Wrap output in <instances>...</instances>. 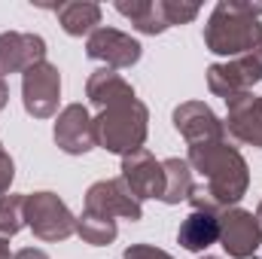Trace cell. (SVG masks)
<instances>
[{"instance_id": "18", "label": "cell", "mask_w": 262, "mask_h": 259, "mask_svg": "<svg viewBox=\"0 0 262 259\" xmlns=\"http://www.w3.org/2000/svg\"><path fill=\"white\" fill-rule=\"evenodd\" d=\"M58 25L70 37H89L101 28V6L92 0H70V3H58L55 6Z\"/></svg>"}, {"instance_id": "20", "label": "cell", "mask_w": 262, "mask_h": 259, "mask_svg": "<svg viewBox=\"0 0 262 259\" xmlns=\"http://www.w3.org/2000/svg\"><path fill=\"white\" fill-rule=\"evenodd\" d=\"M76 235H79L85 244H92V247H107V244L116 241L119 226H116V220H110V217H98V213L82 210V213L76 217Z\"/></svg>"}, {"instance_id": "15", "label": "cell", "mask_w": 262, "mask_h": 259, "mask_svg": "<svg viewBox=\"0 0 262 259\" xmlns=\"http://www.w3.org/2000/svg\"><path fill=\"white\" fill-rule=\"evenodd\" d=\"M85 98H89L98 110H107V107L122 104V101H131V98H137V95H134V89H131L128 79H122L116 70L98 67V70H92L89 79H85Z\"/></svg>"}, {"instance_id": "11", "label": "cell", "mask_w": 262, "mask_h": 259, "mask_svg": "<svg viewBox=\"0 0 262 259\" xmlns=\"http://www.w3.org/2000/svg\"><path fill=\"white\" fill-rule=\"evenodd\" d=\"M52 137H55V143H58L61 153H67V156H85L89 149L98 146L95 116L82 104H67L64 110L55 116Z\"/></svg>"}, {"instance_id": "17", "label": "cell", "mask_w": 262, "mask_h": 259, "mask_svg": "<svg viewBox=\"0 0 262 259\" xmlns=\"http://www.w3.org/2000/svg\"><path fill=\"white\" fill-rule=\"evenodd\" d=\"M116 12L125 15L131 21V28L140 31V34H146V37L165 34L171 28L162 0H116Z\"/></svg>"}, {"instance_id": "24", "label": "cell", "mask_w": 262, "mask_h": 259, "mask_svg": "<svg viewBox=\"0 0 262 259\" xmlns=\"http://www.w3.org/2000/svg\"><path fill=\"white\" fill-rule=\"evenodd\" d=\"M12 180H15V165H12V156H9L6 149H0V195L9 192Z\"/></svg>"}, {"instance_id": "21", "label": "cell", "mask_w": 262, "mask_h": 259, "mask_svg": "<svg viewBox=\"0 0 262 259\" xmlns=\"http://www.w3.org/2000/svg\"><path fill=\"white\" fill-rule=\"evenodd\" d=\"M25 229V195H0V238H12Z\"/></svg>"}, {"instance_id": "23", "label": "cell", "mask_w": 262, "mask_h": 259, "mask_svg": "<svg viewBox=\"0 0 262 259\" xmlns=\"http://www.w3.org/2000/svg\"><path fill=\"white\" fill-rule=\"evenodd\" d=\"M122 259H174L168 250L156 247V244H131L128 250L122 253Z\"/></svg>"}, {"instance_id": "9", "label": "cell", "mask_w": 262, "mask_h": 259, "mask_svg": "<svg viewBox=\"0 0 262 259\" xmlns=\"http://www.w3.org/2000/svg\"><path fill=\"white\" fill-rule=\"evenodd\" d=\"M85 55L92 61H104V67L110 70H125L134 67L143 55V46L125 34V31H116V28H98L95 34H89L85 40Z\"/></svg>"}, {"instance_id": "13", "label": "cell", "mask_w": 262, "mask_h": 259, "mask_svg": "<svg viewBox=\"0 0 262 259\" xmlns=\"http://www.w3.org/2000/svg\"><path fill=\"white\" fill-rule=\"evenodd\" d=\"M229 113L223 119L226 134L235 143H247V146H259L262 149V95H238L226 101Z\"/></svg>"}, {"instance_id": "10", "label": "cell", "mask_w": 262, "mask_h": 259, "mask_svg": "<svg viewBox=\"0 0 262 259\" xmlns=\"http://www.w3.org/2000/svg\"><path fill=\"white\" fill-rule=\"evenodd\" d=\"M174 128L180 131V137L189 146H201V143H213V140H226V125L223 119L204 104V101H183L174 107L171 113Z\"/></svg>"}, {"instance_id": "3", "label": "cell", "mask_w": 262, "mask_h": 259, "mask_svg": "<svg viewBox=\"0 0 262 259\" xmlns=\"http://www.w3.org/2000/svg\"><path fill=\"white\" fill-rule=\"evenodd\" d=\"M146 134H149V110L137 98L113 104V107H107L95 116L98 146H104L107 153L131 156V153L143 149Z\"/></svg>"}, {"instance_id": "19", "label": "cell", "mask_w": 262, "mask_h": 259, "mask_svg": "<svg viewBox=\"0 0 262 259\" xmlns=\"http://www.w3.org/2000/svg\"><path fill=\"white\" fill-rule=\"evenodd\" d=\"M162 168H165V192H162V201L165 204H180V201H186L189 192H192V165L186 162V159H165L162 162Z\"/></svg>"}, {"instance_id": "6", "label": "cell", "mask_w": 262, "mask_h": 259, "mask_svg": "<svg viewBox=\"0 0 262 259\" xmlns=\"http://www.w3.org/2000/svg\"><path fill=\"white\" fill-rule=\"evenodd\" d=\"M21 104L28 116L34 119H52L58 116L61 104V73L49 61H40L21 73Z\"/></svg>"}, {"instance_id": "4", "label": "cell", "mask_w": 262, "mask_h": 259, "mask_svg": "<svg viewBox=\"0 0 262 259\" xmlns=\"http://www.w3.org/2000/svg\"><path fill=\"white\" fill-rule=\"evenodd\" d=\"M25 226L34 232V238L49 241V244L67 241L70 235H76V217L58 195L46 189L25 195Z\"/></svg>"}, {"instance_id": "27", "label": "cell", "mask_w": 262, "mask_h": 259, "mask_svg": "<svg viewBox=\"0 0 262 259\" xmlns=\"http://www.w3.org/2000/svg\"><path fill=\"white\" fill-rule=\"evenodd\" d=\"M0 259H12V253H9V238H0Z\"/></svg>"}, {"instance_id": "25", "label": "cell", "mask_w": 262, "mask_h": 259, "mask_svg": "<svg viewBox=\"0 0 262 259\" xmlns=\"http://www.w3.org/2000/svg\"><path fill=\"white\" fill-rule=\"evenodd\" d=\"M12 259H49L46 250H40V247H21V250H15Z\"/></svg>"}, {"instance_id": "2", "label": "cell", "mask_w": 262, "mask_h": 259, "mask_svg": "<svg viewBox=\"0 0 262 259\" xmlns=\"http://www.w3.org/2000/svg\"><path fill=\"white\" fill-rule=\"evenodd\" d=\"M262 3L220 0L204 25V46L213 55L238 58L262 43Z\"/></svg>"}, {"instance_id": "7", "label": "cell", "mask_w": 262, "mask_h": 259, "mask_svg": "<svg viewBox=\"0 0 262 259\" xmlns=\"http://www.w3.org/2000/svg\"><path fill=\"white\" fill-rule=\"evenodd\" d=\"M262 244V223L253 210L229 207L220 213V247L232 259H253Z\"/></svg>"}, {"instance_id": "30", "label": "cell", "mask_w": 262, "mask_h": 259, "mask_svg": "<svg viewBox=\"0 0 262 259\" xmlns=\"http://www.w3.org/2000/svg\"><path fill=\"white\" fill-rule=\"evenodd\" d=\"M0 149H3V143H0Z\"/></svg>"}, {"instance_id": "8", "label": "cell", "mask_w": 262, "mask_h": 259, "mask_svg": "<svg viewBox=\"0 0 262 259\" xmlns=\"http://www.w3.org/2000/svg\"><path fill=\"white\" fill-rule=\"evenodd\" d=\"M89 213H98V217H110V220H143V207L140 201L131 195V189L125 186L122 177H113V180H98L85 189V207Z\"/></svg>"}, {"instance_id": "28", "label": "cell", "mask_w": 262, "mask_h": 259, "mask_svg": "<svg viewBox=\"0 0 262 259\" xmlns=\"http://www.w3.org/2000/svg\"><path fill=\"white\" fill-rule=\"evenodd\" d=\"M256 220L262 223V201H259V207H256Z\"/></svg>"}, {"instance_id": "22", "label": "cell", "mask_w": 262, "mask_h": 259, "mask_svg": "<svg viewBox=\"0 0 262 259\" xmlns=\"http://www.w3.org/2000/svg\"><path fill=\"white\" fill-rule=\"evenodd\" d=\"M165 3V15H168V25L174 28V25H189V21H195L198 12H201V6H198L195 0H162Z\"/></svg>"}, {"instance_id": "1", "label": "cell", "mask_w": 262, "mask_h": 259, "mask_svg": "<svg viewBox=\"0 0 262 259\" xmlns=\"http://www.w3.org/2000/svg\"><path fill=\"white\" fill-rule=\"evenodd\" d=\"M186 162L192 165L204 177V183L192 186L189 192V204L192 210L201 213H223L229 207H235L250 186V165L247 159L238 153V146H232L229 140H213V143H201V146H189Z\"/></svg>"}, {"instance_id": "26", "label": "cell", "mask_w": 262, "mask_h": 259, "mask_svg": "<svg viewBox=\"0 0 262 259\" xmlns=\"http://www.w3.org/2000/svg\"><path fill=\"white\" fill-rule=\"evenodd\" d=\"M6 101H9V85H6V79L0 76V110L6 107Z\"/></svg>"}, {"instance_id": "5", "label": "cell", "mask_w": 262, "mask_h": 259, "mask_svg": "<svg viewBox=\"0 0 262 259\" xmlns=\"http://www.w3.org/2000/svg\"><path fill=\"white\" fill-rule=\"evenodd\" d=\"M256 82H262V43L256 49H250L247 55L207 67V89L223 101L253 92Z\"/></svg>"}, {"instance_id": "29", "label": "cell", "mask_w": 262, "mask_h": 259, "mask_svg": "<svg viewBox=\"0 0 262 259\" xmlns=\"http://www.w3.org/2000/svg\"><path fill=\"white\" fill-rule=\"evenodd\" d=\"M198 259H220V256H198Z\"/></svg>"}, {"instance_id": "12", "label": "cell", "mask_w": 262, "mask_h": 259, "mask_svg": "<svg viewBox=\"0 0 262 259\" xmlns=\"http://www.w3.org/2000/svg\"><path fill=\"white\" fill-rule=\"evenodd\" d=\"M125 186L131 189V195L137 201H146V198H159L165 192V168L162 162L149 153V149H137L131 156H122V168H119Z\"/></svg>"}, {"instance_id": "16", "label": "cell", "mask_w": 262, "mask_h": 259, "mask_svg": "<svg viewBox=\"0 0 262 259\" xmlns=\"http://www.w3.org/2000/svg\"><path fill=\"white\" fill-rule=\"evenodd\" d=\"M177 244L189 253H204L210 244H220V217L192 210L177 229Z\"/></svg>"}, {"instance_id": "14", "label": "cell", "mask_w": 262, "mask_h": 259, "mask_svg": "<svg viewBox=\"0 0 262 259\" xmlns=\"http://www.w3.org/2000/svg\"><path fill=\"white\" fill-rule=\"evenodd\" d=\"M46 61V40L40 34H21V31H3L0 34V76L25 73L34 64Z\"/></svg>"}]
</instances>
